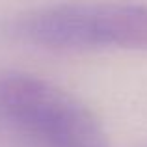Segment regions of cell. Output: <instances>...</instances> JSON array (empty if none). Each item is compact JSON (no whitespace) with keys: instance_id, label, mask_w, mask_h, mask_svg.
Returning a JSON list of instances; mask_svg holds the SVG:
<instances>
[{"instance_id":"1","label":"cell","mask_w":147,"mask_h":147,"mask_svg":"<svg viewBox=\"0 0 147 147\" xmlns=\"http://www.w3.org/2000/svg\"><path fill=\"white\" fill-rule=\"evenodd\" d=\"M4 34L58 52H147V6L132 2H58L13 15Z\"/></svg>"},{"instance_id":"2","label":"cell","mask_w":147,"mask_h":147,"mask_svg":"<svg viewBox=\"0 0 147 147\" xmlns=\"http://www.w3.org/2000/svg\"><path fill=\"white\" fill-rule=\"evenodd\" d=\"M0 123L36 147H108L102 123L88 104L32 73L0 71Z\"/></svg>"}]
</instances>
